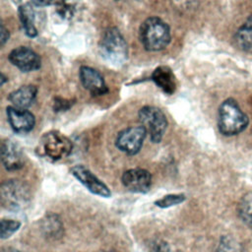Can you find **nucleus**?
Returning a JSON list of instances; mask_svg holds the SVG:
<instances>
[{"instance_id": "obj_1", "label": "nucleus", "mask_w": 252, "mask_h": 252, "mask_svg": "<svg viewBox=\"0 0 252 252\" xmlns=\"http://www.w3.org/2000/svg\"><path fill=\"white\" fill-rule=\"evenodd\" d=\"M248 117L233 98L225 99L219 108L218 127L224 136H233L244 131Z\"/></svg>"}, {"instance_id": "obj_2", "label": "nucleus", "mask_w": 252, "mask_h": 252, "mask_svg": "<svg viewBox=\"0 0 252 252\" xmlns=\"http://www.w3.org/2000/svg\"><path fill=\"white\" fill-rule=\"evenodd\" d=\"M140 38L147 50H162L170 41L169 27L158 17L148 18L140 28Z\"/></svg>"}, {"instance_id": "obj_3", "label": "nucleus", "mask_w": 252, "mask_h": 252, "mask_svg": "<svg viewBox=\"0 0 252 252\" xmlns=\"http://www.w3.org/2000/svg\"><path fill=\"white\" fill-rule=\"evenodd\" d=\"M99 52L101 56L113 65L123 64L127 59L128 47L121 32L110 28L106 30L99 41Z\"/></svg>"}, {"instance_id": "obj_4", "label": "nucleus", "mask_w": 252, "mask_h": 252, "mask_svg": "<svg viewBox=\"0 0 252 252\" xmlns=\"http://www.w3.org/2000/svg\"><path fill=\"white\" fill-rule=\"evenodd\" d=\"M1 203L9 211L24 210L31 202L30 187L21 180L10 179L1 184Z\"/></svg>"}, {"instance_id": "obj_5", "label": "nucleus", "mask_w": 252, "mask_h": 252, "mask_svg": "<svg viewBox=\"0 0 252 252\" xmlns=\"http://www.w3.org/2000/svg\"><path fill=\"white\" fill-rule=\"evenodd\" d=\"M72 150V141L58 131L45 133L38 143L39 154L52 160H59L68 157Z\"/></svg>"}, {"instance_id": "obj_6", "label": "nucleus", "mask_w": 252, "mask_h": 252, "mask_svg": "<svg viewBox=\"0 0 252 252\" xmlns=\"http://www.w3.org/2000/svg\"><path fill=\"white\" fill-rule=\"evenodd\" d=\"M139 120L154 143H159L166 130L167 120L164 113L156 106H144L139 111Z\"/></svg>"}, {"instance_id": "obj_7", "label": "nucleus", "mask_w": 252, "mask_h": 252, "mask_svg": "<svg viewBox=\"0 0 252 252\" xmlns=\"http://www.w3.org/2000/svg\"><path fill=\"white\" fill-rule=\"evenodd\" d=\"M147 132L142 125L128 127L119 132L115 145L121 152L127 155H136L141 150Z\"/></svg>"}, {"instance_id": "obj_8", "label": "nucleus", "mask_w": 252, "mask_h": 252, "mask_svg": "<svg viewBox=\"0 0 252 252\" xmlns=\"http://www.w3.org/2000/svg\"><path fill=\"white\" fill-rule=\"evenodd\" d=\"M71 173L90 192L104 198L110 197L111 192L108 189V187L101 180H99L90 169H88L84 165L82 164L74 165L71 168Z\"/></svg>"}, {"instance_id": "obj_9", "label": "nucleus", "mask_w": 252, "mask_h": 252, "mask_svg": "<svg viewBox=\"0 0 252 252\" xmlns=\"http://www.w3.org/2000/svg\"><path fill=\"white\" fill-rule=\"evenodd\" d=\"M10 62L23 72H32L40 68V57L27 46H19L9 54Z\"/></svg>"}, {"instance_id": "obj_10", "label": "nucleus", "mask_w": 252, "mask_h": 252, "mask_svg": "<svg viewBox=\"0 0 252 252\" xmlns=\"http://www.w3.org/2000/svg\"><path fill=\"white\" fill-rule=\"evenodd\" d=\"M123 185L131 192L146 193L152 185L151 173L143 168H131L122 175Z\"/></svg>"}, {"instance_id": "obj_11", "label": "nucleus", "mask_w": 252, "mask_h": 252, "mask_svg": "<svg viewBox=\"0 0 252 252\" xmlns=\"http://www.w3.org/2000/svg\"><path fill=\"white\" fill-rule=\"evenodd\" d=\"M7 118L10 126L17 133H28L32 130L35 124V119L32 112L12 105L7 107Z\"/></svg>"}, {"instance_id": "obj_12", "label": "nucleus", "mask_w": 252, "mask_h": 252, "mask_svg": "<svg viewBox=\"0 0 252 252\" xmlns=\"http://www.w3.org/2000/svg\"><path fill=\"white\" fill-rule=\"evenodd\" d=\"M79 75L82 85L93 95H102L108 92L104 79L97 70L89 66H82Z\"/></svg>"}, {"instance_id": "obj_13", "label": "nucleus", "mask_w": 252, "mask_h": 252, "mask_svg": "<svg viewBox=\"0 0 252 252\" xmlns=\"http://www.w3.org/2000/svg\"><path fill=\"white\" fill-rule=\"evenodd\" d=\"M1 158L4 167L10 171L19 170L25 163V157L21 147L10 140L2 143Z\"/></svg>"}, {"instance_id": "obj_14", "label": "nucleus", "mask_w": 252, "mask_h": 252, "mask_svg": "<svg viewBox=\"0 0 252 252\" xmlns=\"http://www.w3.org/2000/svg\"><path fill=\"white\" fill-rule=\"evenodd\" d=\"M36 94H37V89L35 86L27 85V86L20 87L16 91L12 92L9 94L8 99L12 103V106H15L17 108L27 109L33 103L36 97Z\"/></svg>"}, {"instance_id": "obj_15", "label": "nucleus", "mask_w": 252, "mask_h": 252, "mask_svg": "<svg viewBox=\"0 0 252 252\" xmlns=\"http://www.w3.org/2000/svg\"><path fill=\"white\" fill-rule=\"evenodd\" d=\"M152 79L164 94H171L174 93L176 89L175 77L171 69L167 66H159L156 68L152 74Z\"/></svg>"}, {"instance_id": "obj_16", "label": "nucleus", "mask_w": 252, "mask_h": 252, "mask_svg": "<svg viewBox=\"0 0 252 252\" xmlns=\"http://www.w3.org/2000/svg\"><path fill=\"white\" fill-rule=\"evenodd\" d=\"M235 46L241 51L252 53V16L239 27L234 37Z\"/></svg>"}, {"instance_id": "obj_17", "label": "nucleus", "mask_w": 252, "mask_h": 252, "mask_svg": "<svg viewBox=\"0 0 252 252\" xmlns=\"http://www.w3.org/2000/svg\"><path fill=\"white\" fill-rule=\"evenodd\" d=\"M19 15L26 34L31 37L35 36L37 34V29L35 27V14L32 6L30 4L22 5L19 9Z\"/></svg>"}, {"instance_id": "obj_18", "label": "nucleus", "mask_w": 252, "mask_h": 252, "mask_svg": "<svg viewBox=\"0 0 252 252\" xmlns=\"http://www.w3.org/2000/svg\"><path fill=\"white\" fill-rule=\"evenodd\" d=\"M238 215L246 225L252 227V191L241 198L238 204Z\"/></svg>"}, {"instance_id": "obj_19", "label": "nucleus", "mask_w": 252, "mask_h": 252, "mask_svg": "<svg viewBox=\"0 0 252 252\" xmlns=\"http://www.w3.org/2000/svg\"><path fill=\"white\" fill-rule=\"evenodd\" d=\"M214 252H242L241 244L230 235L220 237Z\"/></svg>"}, {"instance_id": "obj_20", "label": "nucleus", "mask_w": 252, "mask_h": 252, "mask_svg": "<svg viewBox=\"0 0 252 252\" xmlns=\"http://www.w3.org/2000/svg\"><path fill=\"white\" fill-rule=\"evenodd\" d=\"M21 226V222L15 220H2L0 224V235L2 239L9 238Z\"/></svg>"}, {"instance_id": "obj_21", "label": "nucleus", "mask_w": 252, "mask_h": 252, "mask_svg": "<svg viewBox=\"0 0 252 252\" xmlns=\"http://www.w3.org/2000/svg\"><path fill=\"white\" fill-rule=\"evenodd\" d=\"M184 201H185V195L183 194H169L157 200L155 204L156 206L164 209V208H169V207L181 204Z\"/></svg>"}, {"instance_id": "obj_22", "label": "nucleus", "mask_w": 252, "mask_h": 252, "mask_svg": "<svg viewBox=\"0 0 252 252\" xmlns=\"http://www.w3.org/2000/svg\"><path fill=\"white\" fill-rule=\"evenodd\" d=\"M57 12L64 18H70L76 9L77 0H56Z\"/></svg>"}, {"instance_id": "obj_23", "label": "nucleus", "mask_w": 252, "mask_h": 252, "mask_svg": "<svg viewBox=\"0 0 252 252\" xmlns=\"http://www.w3.org/2000/svg\"><path fill=\"white\" fill-rule=\"evenodd\" d=\"M61 222L59 221V220H57L56 216L51 215L46 217V220H44L43 224V229L46 231L47 235L54 237L55 235H58V233L61 231Z\"/></svg>"}, {"instance_id": "obj_24", "label": "nucleus", "mask_w": 252, "mask_h": 252, "mask_svg": "<svg viewBox=\"0 0 252 252\" xmlns=\"http://www.w3.org/2000/svg\"><path fill=\"white\" fill-rule=\"evenodd\" d=\"M152 252H172L169 245L164 241H158L154 244Z\"/></svg>"}, {"instance_id": "obj_25", "label": "nucleus", "mask_w": 252, "mask_h": 252, "mask_svg": "<svg viewBox=\"0 0 252 252\" xmlns=\"http://www.w3.org/2000/svg\"><path fill=\"white\" fill-rule=\"evenodd\" d=\"M8 38H9V32L5 29V27L2 25V27H1V44L4 45V43L8 40Z\"/></svg>"}, {"instance_id": "obj_26", "label": "nucleus", "mask_w": 252, "mask_h": 252, "mask_svg": "<svg viewBox=\"0 0 252 252\" xmlns=\"http://www.w3.org/2000/svg\"><path fill=\"white\" fill-rule=\"evenodd\" d=\"M2 252H21V251L15 249V248H6V249H4Z\"/></svg>"}, {"instance_id": "obj_27", "label": "nucleus", "mask_w": 252, "mask_h": 252, "mask_svg": "<svg viewBox=\"0 0 252 252\" xmlns=\"http://www.w3.org/2000/svg\"><path fill=\"white\" fill-rule=\"evenodd\" d=\"M100 252H115V251H100Z\"/></svg>"}]
</instances>
